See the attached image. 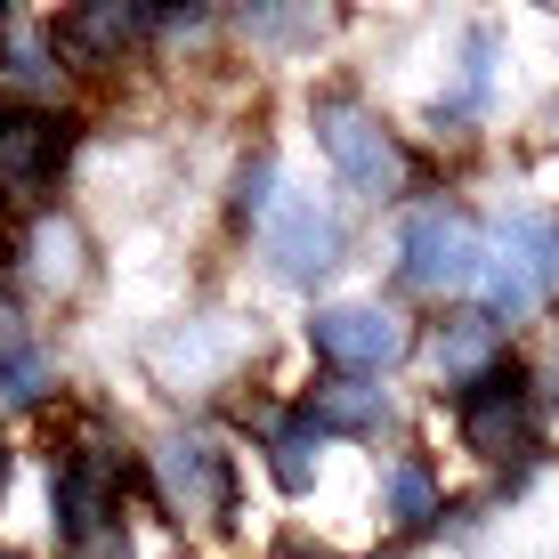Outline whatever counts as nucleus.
Segmentation results:
<instances>
[{
    "mask_svg": "<svg viewBox=\"0 0 559 559\" xmlns=\"http://www.w3.org/2000/svg\"><path fill=\"white\" fill-rule=\"evenodd\" d=\"M130 503H146V454H130L106 421H66L49 438V544L57 559H139Z\"/></svg>",
    "mask_w": 559,
    "mask_h": 559,
    "instance_id": "1",
    "label": "nucleus"
},
{
    "mask_svg": "<svg viewBox=\"0 0 559 559\" xmlns=\"http://www.w3.org/2000/svg\"><path fill=\"white\" fill-rule=\"evenodd\" d=\"M308 139H317L324 170H333V187L349 203H414L421 195V154L406 146V130L390 122L365 90L349 82H324L308 90Z\"/></svg>",
    "mask_w": 559,
    "mask_h": 559,
    "instance_id": "2",
    "label": "nucleus"
},
{
    "mask_svg": "<svg viewBox=\"0 0 559 559\" xmlns=\"http://www.w3.org/2000/svg\"><path fill=\"white\" fill-rule=\"evenodd\" d=\"M146 503L187 544H211V535H227L243 519V454L195 414L170 421V430L146 438Z\"/></svg>",
    "mask_w": 559,
    "mask_h": 559,
    "instance_id": "3",
    "label": "nucleus"
},
{
    "mask_svg": "<svg viewBox=\"0 0 559 559\" xmlns=\"http://www.w3.org/2000/svg\"><path fill=\"white\" fill-rule=\"evenodd\" d=\"M478 267H487V219L462 195H447V187H421L397 211V243H390L397 293L462 308V300H478Z\"/></svg>",
    "mask_w": 559,
    "mask_h": 559,
    "instance_id": "4",
    "label": "nucleus"
},
{
    "mask_svg": "<svg viewBox=\"0 0 559 559\" xmlns=\"http://www.w3.org/2000/svg\"><path fill=\"white\" fill-rule=\"evenodd\" d=\"M478 308H487L503 333L544 324L551 308H559V203H503L487 219Z\"/></svg>",
    "mask_w": 559,
    "mask_h": 559,
    "instance_id": "5",
    "label": "nucleus"
},
{
    "mask_svg": "<svg viewBox=\"0 0 559 559\" xmlns=\"http://www.w3.org/2000/svg\"><path fill=\"white\" fill-rule=\"evenodd\" d=\"M447 421H454V438H462V454L478 462V471H535L544 462V438H551V414H544V397H535V373H527V357H503L495 373H478V381H462V390L447 397Z\"/></svg>",
    "mask_w": 559,
    "mask_h": 559,
    "instance_id": "6",
    "label": "nucleus"
},
{
    "mask_svg": "<svg viewBox=\"0 0 559 559\" xmlns=\"http://www.w3.org/2000/svg\"><path fill=\"white\" fill-rule=\"evenodd\" d=\"M414 349H421L414 317L397 300H381V293L317 300V308H308V357H317L333 381H390Z\"/></svg>",
    "mask_w": 559,
    "mask_h": 559,
    "instance_id": "7",
    "label": "nucleus"
},
{
    "mask_svg": "<svg viewBox=\"0 0 559 559\" xmlns=\"http://www.w3.org/2000/svg\"><path fill=\"white\" fill-rule=\"evenodd\" d=\"M260 267L284 284V293H317L349 267V211L317 187H284L276 211L260 219Z\"/></svg>",
    "mask_w": 559,
    "mask_h": 559,
    "instance_id": "8",
    "label": "nucleus"
},
{
    "mask_svg": "<svg viewBox=\"0 0 559 559\" xmlns=\"http://www.w3.org/2000/svg\"><path fill=\"white\" fill-rule=\"evenodd\" d=\"M73 146H82V122L57 106H9L0 98V211H49L57 179H66Z\"/></svg>",
    "mask_w": 559,
    "mask_h": 559,
    "instance_id": "9",
    "label": "nucleus"
},
{
    "mask_svg": "<svg viewBox=\"0 0 559 559\" xmlns=\"http://www.w3.org/2000/svg\"><path fill=\"white\" fill-rule=\"evenodd\" d=\"M260 357V324L243 317H179L163 341H154V373L179 397H219L243 381V365Z\"/></svg>",
    "mask_w": 559,
    "mask_h": 559,
    "instance_id": "10",
    "label": "nucleus"
},
{
    "mask_svg": "<svg viewBox=\"0 0 559 559\" xmlns=\"http://www.w3.org/2000/svg\"><path fill=\"white\" fill-rule=\"evenodd\" d=\"M243 438H252V454H260L267 487H276L284 503L317 495L333 438H324V421L308 414V397H260V406H243Z\"/></svg>",
    "mask_w": 559,
    "mask_h": 559,
    "instance_id": "11",
    "label": "nucleus"
},
{
    "mask_svg": "<svg viewBox=\"0 0 559 559\" xmlns=\"http://www.w3.org/2000/svg\"><path fill=\"white\" fill-rule=\"evenodd\" d=\"M9 284L25 300H82L90 276H98V252H90V227L73 219V211H33L25 227H16V252H9Z\"/></svg>",
    "mask_w": 559,
    "mask_h": 559,
    "instance_id": "12",
    "label": "nucleus"
},
{
    "mask_svg": "<svg viewBox=\"0 0 559 559\" xmlns=\"http://www.w3.org/2000/svg\"><path fill=\"white\" fill-rule=\"evenodd\" d=\"M49 33H57L66 73H114L163 41V9H146V0H82V9H57Z\"/></svg>",
    "mask_w": 559,
    "mask_h": 559,
    "instance_id": "13",
    "label": "nucleus"
},
{
    "mask_svg": "<svg viewBox=\"0 0 559 559\" xmlns=\"http://www.w3.org/2000/svg\"><path fill=\"white\" fill-rule=\"evenodd\" d=\"M66 397V365L33 324V300L0 276V414H49Z\"/></svg>",
    "mask_w": 559,
    "mask_h": 559,
    "instance_id": "14",
    "label": "nucleus"
},
{
    "mask_svg": "<svg viewBox=\"0 0 559 559\" xmlns=\"http://www.w3.org/2000/svg\"><path fill=\"white\" fill-rule=\"evenodd\" d=\"M447 471H438V454L421 447H390V462H381V487H373V519L390 544H421V535H447Z\"/></svg>",
    "mask_w": 559,
    "mask_h": 559,
    "instance_id": "15",
    "label": "nucleus"
},
{
    "mask_svg": "<svg viewBox=\"0 0 559 559\" xmlns=\"http://www.w3.org/2000/svg\"><path fill=\"white\" fill-rule=\"evenodd\" d=\"M495 90H503V33L462 25L454 66H447V82H438V98H430V130L438 139H471V130L495 114Z\"/></svg>",
    "mask_w": 559,
    "mask_h": 559,
    "instance_id": "16",
    "label": "nucleus"
},
{
    "mask_svg": "<svg viewBox=\"0 0 559 559\" xmlns=\"http://www.w3.org/2000/svg\"><path fill=\"white\" fill-rule=\"evenodd\" d=\"M308 414L324 421V438L333 447H381V438H397L406 430V406H397V390L390 381H308Z\"/></svg>",
    "mask_w": 559,
    "mask_h": 559,
    "instance_id": "17",
    "label": "nucleus"
},
{
    "mask_svg": "<svg viewBox=\"0 0 559 559\" xmlns=\"http://www.w3.org/2000/svg\"><path fill=\"white\" fill-rule=\"evenodd\" d=\"M421 349H430V365H438V381H447V397L462 390V381H478V373H495V365L511 357V333L503 324L487 317V308H447V317L430 324V341H421Z\"/></svg>",
    "mask_w": 559,
    "mask_h": 559,
    "instance_id": "18",
    "label": "nucleus"
},
{
    "mask_svg": "<svg viewBox=\"0 0 559 559\" xmlns=\"http://www.w3.org/2000/svg\"><path fill=\"white\" fill-rule=\"evenodd\" d=\"M66 82V57H57L49 16H0V98L9 106H49Z\"/></svg>",
    "mask_w": 559,
    "mask_h": 559,
    "instance_id": "19",
    "label": "nucleus"
},
{
    "mask_svg": "<svg viewBox=\"0 0 559 559\" xmlns=\"http://www.w3.org/2000/svg\"><path fill=\"white\" fill-rule=\"evenodd\" d=\"M284 163H276V146H243V163H236V179H227V219L243 227V236H260V219L276 211V195H284Z\"/></svg>",
    "mask_w": 559,
    "mask_h": 559,
    "instance_id": "20",
    "label": "nucleus"
},
{
    "mask_svg": "<svg viewBox=\"0 0 559 559\" xmlns=\"http://www.w3.org/2000/svg\"><path fill=\"white\" fill-rule=\"evenodd\" d=\"M236 25H243V41H317L324 16H317V9H300V16H284V9H252V16H236Z\"/></svg>",
    "mask_w": 559,
    "mask_h": 559,
    "instance_id": "21",
    "label": "nucleus"
},
{
    "mask_svg": "<svg viewBox=\"0 0 559 559\" xmlns=\"http://www.w3.org/2000/svg\"><path fill=\"white\" fill-rule=\"evenodd\" d=\"M527 373H535V397H544V414H559V324H551V341L527 357Z\"/></svg>",
    "mask_w": 559,
    "mask_h": 559,
    "instance_id": "22",
    "label": "nucleus"
},
{
    "mask_svg": "<svg viewBox=\"0 0 559 559\" xmlns=\"http://www.w3.org/2000/svg\"><path fill=\"white\" fill-rule=\"evenodd\" d=\"M267 559H341V551H324V544H308V535H284Z\"/></svg>",
    "mask_w": 559,
    "mask_h": 559,
    "instance_id": "23",
    "label": "nucleus"
},
{
    "mask_svg": "<svg viewBox=\"0 0 559 559\" xmlns=\"http://www.w3.org/2000/svg\"><path fill=\"white\" fill-rule=\"evenodd\" d=\"M9 471H16V447L0 438V495H9Z\"/></svg>",
    "mask_w": 559,
    "mask_h": 559,
    "instance_id": "24",
    "label": "nucleus"
},
{
    "mask_svg": "<svg viewBox=\"0 0 559 559\" xmlns=\"http://www.w3.org/2000/svg\"><path fill=\"white\" fill-rule=\"evenodd\" d=\"M0 559H25V551H9V544H0Z\"/></svg>",
    "mask_w": 559,
    "mask_h": 559,
    "instance_id": "25",
    "label": "nucleus"
}]
</instances>
